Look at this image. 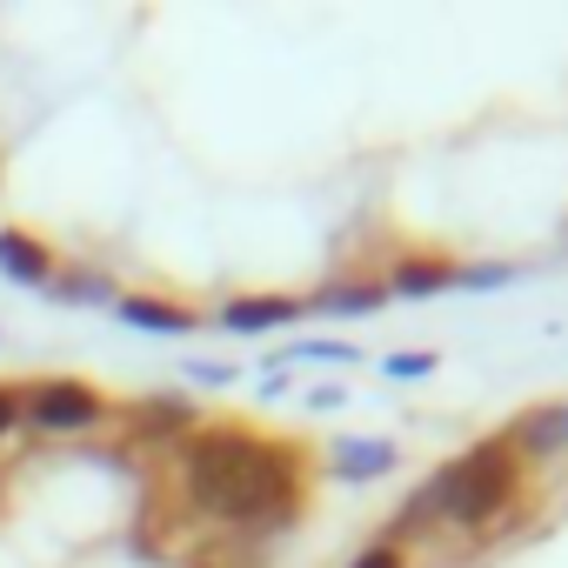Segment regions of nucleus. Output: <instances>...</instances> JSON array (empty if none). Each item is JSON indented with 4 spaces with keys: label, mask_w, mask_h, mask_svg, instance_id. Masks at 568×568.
Wrapping results in <instances>:
<instances>
[{
    "label": "nucleus",
    "mask_w": 568,
    "mask_h": 568,
    "mask_svg": "<svg viewBox=\"0 0 568 568\" xmlns=\"http://www.w3.org/2000/svg\"><path fill=\"white\" fill-rule=\"evenodd\" d=\"M508 488H515V462H508V448L495 442V448H475L468 462L442 468V475L428 481V508H442V515H455V521H488V515L508 501Z\"/></svg>",
    "instance_id": "f257e3e1"
},
{
    "label": "nucleus",
    "mask_w": 568,
    "mask_h": 568,
    "mask_svg": "<svg viewBox=\"0 0 568 568\" xmlns=\"http://www.w3.org/2000/svg\"><path fill=\"white\" fill-rule=\"evenodd\" d=\"M261 462H267V442H254V435H241V428L194 435V442H187V488H194V501H207L214 488H227L234 475H247V468H261Z\"/></svg>",
    "instance_id": "f03ea898"
},
{
    "label": "nucleus",
    "mask_w": 568,
    "mask_h": 568,
    "mask_svg": "<svg viewBox=\"0 0 568 568\" xmlns=\"http://www.w3.org/2000/svg\"><path fill=\"white\" fill-rule=\"evenodd\" d=\"M21 415H28L34 428H48V435H68V428H88V422L101 415V395H94L88 382H48V388H34V395L21 402Z\"/></svg>",
    "instance_id": "7ed1b4c3"
},
{
    "label": "nucleus",
    "mask_w": 568,
    "mask_h": 568,
    "mask_svg": "<svg viewBox=\"0 0 568 568\" xmlns=\"http://www.w3.org/2000/svg\"><path fill=\"white\" fill-rule=\"evenodd\" d=\"M0 267H8L14 281H28V288H34V281H54V254L34 241V234H0Z\"/></svg>",
    "instance_id": "20e7f679"
},
{
    "label": "nucleus",
    "mask_w": 568,
    "mask_h": 568,
    "mask_svg": "<svg viewBox=\"0 0 568 568\" xmlns=\"http://www.w3.org/2000/svg\"><path fill=\"white\" fill-rule=\"evenodd\" d=\"M295 315H302V302H288V295H254V302H234V308H221V328H234V335H254V328L295 322Z\"/></svg>",
    "instance_id": "39448f33"
},
{
    "label": "nucleus",
    "mask_w": 568,
    "mask_h": 568,
    "mask_svg": "<svg viewBox=\"0 0 568 568\" xmlns=\"http://www.w3.org/2000/svg\"><path fill=\"white\" fill-rule=\"evenodd\" d=\"M121 322L154 328V335H187V328H194L187 308H174V302H148V295H128V302H121Z\"/></svg>",
    "instance_id": "423d86ee"
},
{
    "label": "nucleus",
    "mask_w": 568,
    "mask_h": 568,
    "mask_svg": "<svg viewBox=\"0 0 568 568\" xmlns=\"http://www.w3.org/2000/svg\"><path fill=\"white\" fill-rule=\"evenodd\" d=\"M442 288H455V267H442V261L395 267V295H442Z\"/></svg>",
    "instance_id": "0eeeda50"
},
{
    "label": "nucleus",
    "mask_w": 568,
    "mask_h": 568,
    "mask_svg": "<svg viewBox=\"0 0 568 568\" xmlns=\"http://www.w3.org/2000/svg\"><path fill=\"white\" fill-rule=\"evenodd\" d=\"M521 448H568V408H541V415H528L521 422Z\"/></svg>",
    "instance_id": "6e6552de"
},
{
    "label": "nucleus",
    "mask_w": 568,
    "mask_h": 568,
    "mask_svg": "<svg viewBox=\"0 0 568 568\" xmlns=\"http://www.w3.org/2000/svg\"><path fill=\"white\" fill-rule=\"evenodd\" d=\"M335 462H342L348 475H382V468L395 462V448H382V442H342Z\"/></svg>",
    "instance_id": "1a4fd4ad"
},
{
    "label": "nucleus",
    "mask_w": 568,
    "mask_h": 568,
    "mask_svg": "<svg viewBox=\"0 0 568 568\" xmlns=\"http://www.w3.org/2000/svg\"><path fill=\"white\" fill-rule=\"evenodd\" d=\"M382 295H388V288H328L322 308H335V315H368V308H382Z\"/></svg>",
    "instance_id": "9d476101"
},
{
    "label": "nucleus",
    "mask_w": 568,
    "mask_h": 568,
    "mask_svg": "<svg viewBox=\"0 0 568 568\" xmlns=\"http://www.w3.org/2000/svg\"><path fill=\"white\" fill-rule=\"evenodd\" d=\"M281 362H355V348L348 342H302V348H288Z\"/></svg>",
    "instance_id": "9b49d317"
},
{
    "label": "nucleus",
    "mask_w": 568,
    "mask_h": 568,
    "mask_svg": "<svg viewBox=\"0 0 568 568\" xmlns=\"http://www.w3.org/2000/svg\"><path fill=\"white\" fill-rule=\"evenodd\" d=\"M54 295H61V302H88V308H94V302H108V281H94V274H88V281H54Z\"/></svg>",
    "instance_id": "f8f14e48"
},
{
    "label": "nucleus",
    "mask_w": 568,
    "mask_h": 568,
    "mask_svg": "<svg viewBox=\"0 0 568 568\" xmlns=\"http://www.w3.org/2000/svg\"><path fill=\"white\" fill-rule=\"evenodd\" d=\"M141 422H154V428H181V422H187V402H148Z\"/></svg>",
    "instance_id": "ddd939ff"
},
{
    "label": "nucleus",
    "mask_w": 568,
    "mask_h": 568,
    "mask_svg": "<svg viewBox=\"0 0 568 568\" xmlns=\"http://www.w3.org/2000/svg\"><path fill=\"white\" fill-rule=\"evenodd\" d=\"M187 375H194V382H234L227 362H187Z\"/></svg>",
    "instance_id": "4468645a"
},
{
    "label": "nucleus",
    "mask_w": 568,
    "mask_h": 568,
    "mask_svg": "<svg viewBox=\"0 0 568 568\" xmlns=\"http://www.w3.org/2000/svg\"><path fill=\"white\" fill-rule=\"evenodd\" d=\"M21 422V395H8V388H0V435H8Z\"/></svg>",
    "instance_id": "2eb2a0df"
},
{
    "label": "nucleus",
    "mask_w": 568,
    "mask_h": 568,
    "mask_svg": "<svg viewBox=\"0 0 568 568\" xmlns=\"http://www.w3.org/2000/svg\"><path fill=\"white\" fill-rule=\"evenodd\" d=\"M422 368H435V362H428V355H395V362H388V375H422Z\"/></svg>",
    "instance_id": "dca6fc26"
},
{
    "label": "nucleus",
    "mask_w": 568,
    "mask_h": 568,
    "mask_svg": "<svg viewBox=\"0 0 568 568\" xmlns=\"http://www.w3.org/2000/svg\"><path fill=\"white\" fill-rule=\"evenodd\" d=\"M355 568H402V555H395V548H368Z\"/></svg>",
    "instance_id": "f3484780"
}]
</instances>
